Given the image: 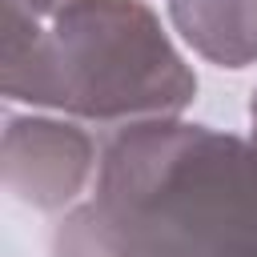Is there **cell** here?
<instances>
[{
    "instance_id": "cell-1",
    "label": "cell",
    "mask_w": 257,
    "mask_h": 257,
    "mask_svg": "<svg viewBox=\"0 0 257 257\" xmlns=\"http://www.w3.org/2000/svg\"><path fill=\"white\" fill-rule=\"evenodd\" d=\"M257 249V153L185 120L124 124L96 189L52 233V257H241Z\"/></svg>"
},
{
    "instance_id": "cell-2",
    "label": "cell",
    "mask_w": 257,
    "mask_h": 257,
    "mask_svg": "<svg viewBox=\"0 0 257 257\" xmlns=\"http://www.w3.org/2000/svg\"><path fill=\"white\" fill-rule=\"evenodd\" d=\"M0 84L8 100L100 124L173 120L197 96L193 68L145 0H68L48 28L4 0Z\"/></svg>"
},
{
    "instance_id": "cell-3",
    "label": "cell",
    "mask_w": 257,
    "mask_h": 257,
    "mask_svg": "<svg viewBox=\"0 0 257 257\" xmlns=\"http://www.w3.org/2000/svg\"><path fill=\"white\" fill-rule=\"evenodd\" d=\"M96 165V145L76 124L52 116H12L4 128V185L24 205H72Z\"/></svg>"
},
{
    "instance_id": "cell-4",
    "label": "cell",
    "mask_w": 257,
    "mask_h": 257,
    "mask_svg": "<svg viewBox=\"0 0 257 257\" xmlns=\"http://www.w3.org/2000/svg\"><path fill=\"white\" fill-rule=\"evenodd\" d=\"M181 40L221 68L257 64V0H169Z\"/></svg>"
},
{
    "instance_id": "cell-5",
    "label": "cell",
    "mask_w": 257,
    "mask_h": 257,
    "mask_svg": "<svg viewBox=\"0 0 257 257\" xmlns=\"http://www.w3.org/2000/svg\"><path fill=\"white\" fill-rule=\"evenodd\" d=\"M20 4H24V8L32 12V16H40V20H48V16H56V12H60V8H64L68 0H20Z\"/></svg>"
},
{
    "instance_id": "cell-6",
    "label": "cell",
    "mask_w": 257,
    "mask_h": 257,
    "mask_svg": "<svg viewBox=\"0 0 257 257\" xmlns=\"http://www.w3.org/2000/svg\"><path fill=\"white\" fill-rule=\"evenodd\" d=\"M249 145H253V153H257V92H253V100H249Z\"/></svg>"
},
{
    "instance_id": "cell-7",
    "label": "cell",
    "mask_w": 257,
    "mask_h": 257,
    "mask_svg": "<svg viewBox=\"0 0 257 257\" xmlns=\"http://www.w3.org/2000/svg\"><path fill=\"white\" fill-rule=\"evenodd\" d=\"M241 257H257V249H249V253H241Z\"/></svg>"
}]
</instances>
